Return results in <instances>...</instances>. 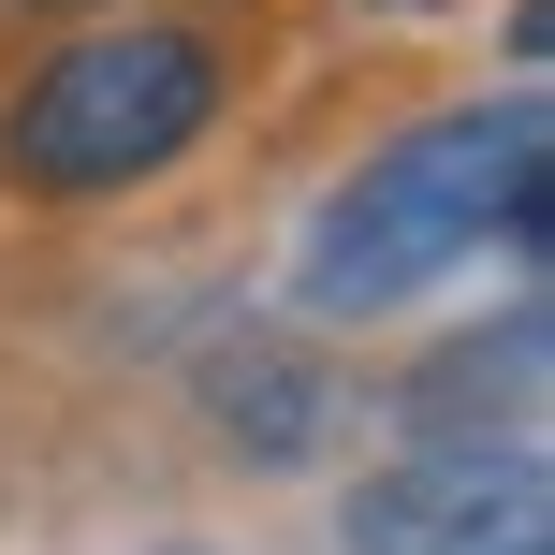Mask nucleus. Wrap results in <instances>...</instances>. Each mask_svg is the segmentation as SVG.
<instances>
[{
	"instance_id": "nucleus-1",
	"label": "nucleus",
	"mask_w": 555,
	"mask_h": 555,
	"mask_svg": "<svg viewBox=\"0 0 555 555\" xmlns=\"http://www.w3.org/2000/svg\"><path fill=\"white\" fill-rule=\"evenodd\" d=\"M541 234H555V117L527 88L512 103H453L322 191V220L293 249V307L307 322H395L410 293H439L482 249L541 263Z\"/></svg>"
},
{
	"instance_id": "nucleus-2",
	"label": "nucleus",
	"mask_w": 555,
	"mask_h": 555,
	"mask_svg": "<svg viewBox=\"0 0 555 555\" xmlns=\"http://www.w3.org/2000/svg\"><path fill=\"white\" fill-rule=\"evenodd\" d=\"M205 132H220V44L176 29V15H117V29L59 44L44 74L15 88L0 176H15L29 205H103V191L176 176Z\"/></svg>"
},
{
	"instance_id": "nucleus-3",
	"label": "nucleus",
	"mask_w": 555,
	"mask_h": 555,
	"mask_svg": "<svg viewBox=\"0 0 555 555\" xmlns=\"http://www.w3.org/2000/svg\"><path fill=\"white\" fill-rule=\"evenodd\" d=\"M336 541L351 555H555L541 439H410L395 468L351 482Z\"/></svg>"
},
{
	"instance_id": "nucleus-4",
	"label": "nucleus",
	"mask_w": 555,
	"mask_h": 555,
	"mask_svg": "<svg viewBox=\"0 0 555 555\" xmlns=\"http://www.w3.org/2000/svg\"><path fill=\"white\" fill-rule=\"evenodd\" d=\"M541 424V293H512L498 336H453L395 380V439H527Z\"/></svg>"
},
{
	"instance_id": "nucleus-5",
	"label": "nucleus",
	"mask_w": 555,
	"mask_h": 555,
	"mask_svg": "<svg viewBox=\"0 0 555 555\" xmlns=\"http://www.w3.org/2000/svg\"><path fill=\"white\" fill-rule=\"evenodd\" d=\"M322 410H336V380L293 351V336H234V351H205V424H220L249 468H307Z\"/></svg>"
}]
</instances>
